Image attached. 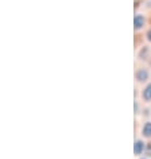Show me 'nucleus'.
<instances>
[{
  "label": "nucleus",
  "instance_id": "nucleus-4",
  "mask_svg": "<svg viewBox=\"0 0 151 159\" xmlns=\"http://www.w3.org/2000/svg\"><path fill=\"white\" fill-rule=\"evenodd\" d=\"M143 97H144L146 100H151V84L143 90Z\"/></svg>",
  "mask_w": 151,
  "mask_h": 159
},
{
  "label": "nucleus",
  "instance_id": "nucleus-5",
  "mask_svg": "<svg viewBox=\"0 0 151 159\" xmlns=\"http://www.w3.org/2000/svg\"><path fill=\"white\" fill-rule=\"evenodd\" d=\"M143 134L146 135V136H151V123H147L144 125V128H143Z\"/></svg>",
  "mask_w": 151,
  "mask_h": 159
},
{
  "label": "nucleus",
  "instance_id": "nucleus-6",
  "mask_svg": "<svg viewBox=\"0 0 151 159\" xmlns=\"http://www.w3.org/2000/svg\"><path fill=\"white\" fill-rule=\"evenodd\" d=\"M147 37H149V39H150V41H151V30L149 31V34H147Z\"/></svg>",
  "mask_w": 151,
  "mask_h": 159
},
{
  "label": "nucleus",
  "instance_id": "nucleus-1",
  "mask_svg": "<svg viewBox=\"0 0 151 159\" xmlns=\"http://www.w3.org/2000/svg\"><path fill=\"white\" fill-rule=\"evenodd\" d=\"M135 29H140V27L143 26V23H144V20H143V16H139V15H136V16H135Z\"/></svg>",
  "mask_w": 151,
  "mask_h": 159
},
{
  "label": "nucleus",
  "instance_id": "nucleus-3",
  "mask_svg": "<svg viewBox=\"0 0 151 159\" xmlns=\"http://www.w3.org/2000/svg\"><path fill=\"white\" fill-rule=\"evenodd\" d=\"M147 71L146 70H139L138 73H136V78L139 80V81H144V80L147 78Z\"/></svg>",
  "mask_w": 151,
  "mask_h": 159
},
{
  "label": "nucleus",
  "instance_id": "nucleus-2",
  "mask_svg": "<svg viewBox=\"0 0 151 159\" xmlns=\"http://www.w3.org/2000/svg\"><path fill=\"white\" fill-rule=\"evenodd\" d=\"M134 151H135V154L136 155H139L143 151V142H140V140H138L136 143H135V148H134Z\"/></svg>",
  "mask_w": 151,
  "mask_h": 159
}]
</instances>
